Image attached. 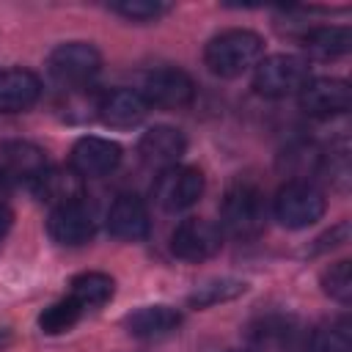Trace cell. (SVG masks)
<instances>
[{
  "label": "cell",
  "instance_id": "6da1fadb",
  "mask_svg": "<svg viewBox=\"0 0 352 352\" xmlns=\"http://www.w3.org/2000/svg\"><path fill=\"white\" fill-rule=\"evenodd\" d=\"M264 55V38L245 28H231L214 36L204 50V63L217 77H239Z\"/></svg>",
  "mask_w": 352,
  "mask_h": 352
},
{
  "label": "cell",
  "instance_id": "7a4b0ae2",
  "mask_svg": "<svg viewBox=\"0 0 352 352\" xmlns=\"http://www.w3.org/2000/svg\"><path fill=\"white\" fill-rule=\"evenodd\" d=\"M220 226L234 239H256L267 226V201L256 184L239 182L228 187L220 204Z\"/></svg>",
  "mask_w": 352,
  "mask_h": 352
},
{
  "label": "cell",
  "instance_id": "3957f363",
  "mask_svg": "<svg viewBox=\"0 0 352 352\" xmlns=\"http://www.w3.org/2000/svg\"><path fill=\"white\" fill-rule=\"evenodd\" d=\"M311 80V66L305 58L300 55H270L264 60L256 63V74H253V88L261 96L270 99H280V96H292L300 94Z\"/></svg>",
  "mask_w": 352,
  "mask_h": 352
},
{
  "label": "cell",
  "instance_id": "277c9868",
  "mask_svg": "<svg viewBox=\"0 0 352 352\" xmlns=\"http://www.w3.org/2000/svg\"><path fill=\"white\" fill-rule=\"evenodd\" d=\"M324 195L311 182H286L272 201V214L286 228H308L324 214Z\"/></svg>",
  "mask_w": 352,
  "mask_h": 352
},
{
  "label": "cell",
  "instance_id": "5b68a950",
  "mask_svg": "<svg viewBox=\"0 0 352 352\" xmlns=\"http://www.w3.org/2000/svg\"><path fill=\"white\" fill-rule=\"evenodd\" d=\"M102 66V55L88 41H66L58 44L47 58V72L60 85H85Z\"/></svg>",
  "mask_w": 352,
  "mask_h": 352
},
{
  "label": "cell",
  "instance_id": "8992f818",
  "mask_svg": "<svg viewBox=\"0 0 352 352\" xmlns=\"http://www.w3.org/2000/svg\"><path fill=\"white\" fill-rule=\"evenodd\" d=\"M151 195L165 212H182L204 195V173L190 165L162 168V173L154 179Z\"/></svg>",
  "mask_w": 352,
  "mask_h": 352
},
{
  "label": "cell",
  "instance_id": "52a82bcc",
  "mask_svg": "<svg viewBox=\"0 0 352 352\" xmlns=\"http://www.w3.org/2000/svg\"><path fill=\"white\" fill-rule=\"evenodd\" d=\"M223 245L220 226L204 217H187L182 220L170 234V253L182 261H206L212 258Z\"/></svg>",
  "mask_w": 352,
  "mask_h": 352
},
{
  "label": "cell",
  "instance_id": "ba28073f",
  "mask_svg": "<svg viewBox=\"0 0 352 352\" xmlns=\"http://www.w3.org/2000/svg\"><path fill=\"white\" fill-rule=\"evenodd\" d=\"M140 96L146 99L148 107H165V110H176L192 102L195 96V82L190 80L187 72L176 69V66H162L146 74L143 85H140Z\"/></svg>",
  "mask_w": 352,
  "mask_h": 352
},
{
  "label": "cell",
  "instance_id": "9c48e42d",
  "mask_svg": "<svg viewBox=\"0 0 352 352\" xmlns=\"http://www.w3.org/2000/svg\"><path fill=\"white\" fill-rule=\"evenodd\" d=\"M47 170V154L30 140L0 143V176L8 184H33Z\"/></svg>",
  "mask_w": 352,
  "mask_h": 352
},
{
  "label": "cell",
  "instance_id": "30bf717a",
  "mask_svg": "<svg viewBox=\"0 0 352 352\" xmlns=\"http://www.w3.org/2000/svg\"><path fill=\"white\" fill-rule=\"evenodd\" d=\"M121 162V146L116 140L99 138V135H85L74 143L69 168H74L82 179H99L107 176L118 168Z\"/></svg>",
  "mask_w": 352,
  "mask_h": 352
},
{
  "label": "cell",
  "instance_id": "8fae6325",
  "mask_svg": "<svg viewBox=\"0 0 352 352\" xmlns=\"http://www.w3.org/2000/svg\"><path fill=\"white\" fill-rule=\"evenodd\" d=\"M349 104H352V91L344 80H336V77L308 80V85L300 91V107L316 118L346 113Z\"/></svg>",
  "mask_w": 352,
  "mask_h": 352
},
{
  "label": "cell",
  "instance_id": "7c38bea8",
  "mask_svg": "<svg viewBox=\"0 0 352 352\" xmlns=\"http://www.w3.org/2000/svg\"><path fill=\"white\" fill-rule=\"evenodd\" d=\"M47 231L58 245L77 248L91 242V236L96 234V220H94V212L85 206V201H80V204L52 209L47 220Z\"/></svg>",
  "mask_w": 352,
  "mask_h": 352
},
{
  "label": "cell",
  "instance_id": "4fadbf2b",
  "mask_svg": "<svg viewBox=\"0 0 352 352\" xmlns=\"http://www.w3.org/2000/svg\"><path fill=\"white\" fill-rule=\"evenodd\" d=\"M30 187L36 198L52 209L80 204L85 195V179L74 168H47Z\"/></svg>",
  "mask_w": 352,
  "mask_h": 352
},
{
  "label": "cell",
  "instance_id": "5bb4252c",
  "mask_svg": "<svg viewBox=\"0 0 352 352\" xmlns=\"http://www.w3.org/2000/svg\"><path fill=\"white\" fill-rule=\"evenodd\" d=\"M146 113H148L146 99L140 96V91H132V88H113V91L102 94L99 104H96V116L107 126H118V129L140 124L146 118Z\"/></svg>",
  "mask_w": 352,
  "mask_h": 352
},
{
  "label": "cell",
  "instance_id": "9a60e30c",
  "mask_svg": "<svg viewBox=\"0 0 352 352\" xmlns=\"http://www.w3.org/2000/svg\"><path fill=\"white\" fill-rule=\"evenodd\" d=\"M187 151V140L176 126H151L140 135L138 140V154L143 157V162L148 165H160V168H170L182 160V154Z\"/></svg>",
  "mask_w": 352,
  "mask_h": 352
},
{
  "label": "cell",
  "instance_id": "2e32d148",
  "mask_svg": "<svg viewBox=\"0 0 352 352\" xmlns=\"http://www.w3.org/2000/svg\"><path fill=\"white\" fill-rule=\"evenodd\" d=\"M41 96V80L22 66L0 72V113H22Z\"/></svg>",
  "mask_w": 352,
  "mask_h": 352
},
{
  "label": "cell",
  "instance_id": "e0dca14e",
  "mask_svg": "<svg viewBox=\"0 0 352 352\" xmlns=\"http://www.w3.org/2000/svg\"><path fill=\"white\" fill-rule=\"evenodd\" d=\"M107 231L118 239L135 242L148 234V209L138 195H118L107 212Z\"/></svg>",
  "mask_w": 352,
  "mask_h": 352
},
{
  "label": "cell",
  "instance_id": "ac0fdd59",
  "mask_svg": "<svg viewBox=\"0 0 352 352\" xmlns=\"http://www.w3.org/2000/svg\"><path fill=\"white\" fill-rule=\"evenodd\" d=\"M182 324V314L170 305H146L132 311L124 319V327L135 336V338H160L173 333Z\"/></svg>",
  "mask_w": 352,
  "mask_h": 352
},
{
  "label": "cell",
  "instance_id": "d6986e66",
  "mask_svg": "<svg viewBox=\"0 0 352 352\" xmlns=\"http://www.w3.org/2000/svg\"><path fill=\"white\" fill-rule=\"evenodd\" d=\"M352 44V33L346 25H330V28H311L302 36V47L311 58L319 60H333L349 52Z\"/></svg>",
  "mask_w": 352,
  "mask_h": 352
},
{
  "label": "cell",
  "instance_id": "ffe728a7",
  "mask_svg": "<svg viewBox=\"0 0 352 352\" xmlns=\"http://www.w3.org/2000/svg\"><path fill=\"white\" fill-rule=\"evenodd\" d=\"M69 297L82 308H96V305H104L110 297H113V278L104 275V272H80L77 278H72L69 283Z\"/></svg>",
  "mask_w": 352,
  "mask_h": 352
},
{
  "label": "cell",
  "instance_id": "44dd1931",
  "mask_svg": "<svg viewBox=\"0 0 352 352\" xmlns=\"http://www.w3.org/2000/svg\"><path fill=\"white\" fill-rule=\"evenodd\" d=\"M253 344L261 346V349H272V352H283V349H292L294 341H297V330H294V322L292 319H283V316H267L261 319L253 333H250Z\"/></svg>",
  "mask_w": 352,
  "mask_h": 352
},
{
  "label": "cell",
  "instance_id": "7402d4cb",
  "mask_svg": "<svg viewBox=\"0 0 352 352\" xmlns=\"http://www.w3.org/2000/svg\"><path fill=\"white\" fill-rule=\"evenodd\" d=\"M349 333H352L349 319L338 316V319H330L314 327L305 336V344L311 352H349V338H352Z\"/></svg>",
  "mask_w": 352,
  "mask_h": 352
},
{
  "label": "cell",
  "instance_id": "603a6c76",
  "mask_svg": "<svg viewBox=\"0 0 352 352\" xmlns=\"http://www.w3.org/2000/svg\"><path fill=\"white\" fill-rule=\"evenodd\" d=\"M245 280H236V278H217V280H209L204 286H198L187 302L192 308H209V305H217V302H228L234 297H239L245 292Z\"/></svg>",
  "mask_w": 352,
  "mask_h": 352
},
{
  "label": "cell",
  "instance_id": "cb8c5ba5",
  "mask_svg": "<svg viewBox=\"0 0 352 352\" xmlns=\"http://www.w3.org/2000/svg\"><path fill=\"white\" fill-rule=\"evenodd\" d=\"M82 316V308L66 294L63 300L52 302L50 308H44V314L38 316V327L47 333V336H60L66 330H72Z\"/></svg>",
  "mask_w": 352,
  "mask_h": 352
},
{
  "label": "cell",
  "instance_id": "d4e9b609",
  "mask_svg": "<svg viewBox=\"0 0 352 352\" xmlns=\"http://www.w3.org/2000/svg\"><path fill=\"white\" fill-rule=\"evenodd\" d=\"M322 289H324V294H330L333 300L346 305L352 300V264L344 258V261H336L330 270H324Z\"/></svg>",
  "mask_w": 352,
  "mask_h": 352
},
{
  "label": "cell",
  "instance_id": "484cf974",
  "mask_svg": "<svg viewBox=\"0 0 352 352\" xmlns=\"http://www.w3.org/2000/svg\"><path fill=\"white\" fill-rule=\"evenodd\" d=\"M110 11H116L132 22H154L162 14H168V6L160 0H124V3H113Z\"/></svg>",
  "mask_w": 352,
  "mask_h": 352
},
{
  "label": "cell",
  "instance_id": "4316f807",
  "mask_svg": "<svg viewBox=\"0 0 352 352\" xmlns=\"http://www.w3.org/2000/svg\"><path fill=\"white\" fill-rule=\"evenodd\" d=\"M286 160H289V170L294 176H308L319 165V151L314 146H294V148H289Z\"/></svg>",
  "mask_w": 352,
  "mask_h": 352
},
{
  "label": "cell",
  "instance_id": "83f0119b",
  "mask_svg": "<svg viewBox=\"0 0 352 352\" xmlns=\"http://www.w3.org/2000/svg\"><path fill=\"white\" fill-rule=\"evenodd\" d=\"M349 239V223L346 220H341L338 226H333L327 234H322L319 239H316V253H322V250H330V248H338L341 242H346Z\"/></svg>",
  "mask_w": 352,
  "mask_h": 352
},
{
  "label": "cell",
  "instance_id": "f1b7e54d",
  "mask_svg": "<svg viewBox=\"0 0 352 352\" xmlns=\"http://www.w3.org/2000/svg\"><path fill=\"white\" fill-rule=\"evenodd\" d=\"M11 220H14V214H11V209L3 204V206H0V239L8 234V228H11Z\"/></svg>",
  "mask_w": 352,
  "mask_h": 352
},
{
  "label": "cell",
  "instance_id": "f546056e",
  "mask_svg": "<svg viewBox=\"0 0 352 352\" xmlns=\"http://www.w3.org/2000/svg\"><path fill=\"white\" fill-rule=\"evenodd\" d=\"M8 344H11V333L8 330H0V349L8 346Z\"/></svg>",
  "mask_w": 352,
  "mask_h": 352
},
{
  "label": "cell",
  "instance_id": "4dcf8cb0",
  "mask_svg": "<svg viewBox=\"0 0 352 352\" xmlns=\"http://www.w3.org/2000/svg\"><path fill=\"white\" fill-rule=\"evenodd\" d=\"M8 187H11V184H8V182H6L3 176H0V206H3V198H6V192H8Z\"/></svg>",
  "mask_w": 352,
  "mask_h": 352
}]
</instances>
